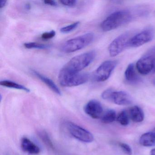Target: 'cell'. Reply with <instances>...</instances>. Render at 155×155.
Segmentation results:
<instances>
[{
    "label": "cell",
    "instance_id": "7c38bea8",
    "mask_svg": "<svg viewBox=\"0 0 155 155\" xmlns=\"http://www.w3.org/2000/svg\"><path fill=\"white\" fill-rule=\"evenodd\" d=\"M21 147L24 152L32 155H37L40 152L39 147L27 137L21 140Z\"/></svg>",
    "mask_w": 155,
    "mask_h": 155
},
{
    "label": "cell",
    "instance_id": "30bf717a",
    "mask_svg": "<svg viewBox=\"0 0 155 155\" xmlns=\"http://www.w3.org/2000/svg\"><path fill=\"white\" fill-rule=\"evenodd\" d=\"M154 58L150 56H144L136 63V69L141 75H146L152 71V61Z\"/></svg>",
    "mask_w": 155,
    "mask_h": 155
},
{
    "label": "cell",
    "instance_id": "484cf974",
    "mask_svg": "<svg viewBox=\"0 0 155 155\" xmlns=\"http://www.w3.org/2000/svg\"><path fill=\"white\" fill-rule=\"evenodd\" d=\"M60 2L64 6H67V7H74L76 5L77 3V1L75 0H61L60 1Z\"/></svg>",
    "mask_w": 155,
    "mask_h": 155
},
{
    "label": "cell",
    "instance_id": "cb8c5ba5",
    "mask_svg": "<svg viewBox=\"0 0 155 155\" xmlns=\"http://www.w3.org/2000/svg\"><path fill=\"white\" fill-rule=\"evenodd\" d=\"M56 32L54 31H51L48 32H44L41 35V38L43 40H49L56 36Z\"/></svg>",
    "mask_w": 155,
    "mask_h": 155
},
{
    "label": "cell",
    "instance_id": "e0dca14e",
    "mask_svg": "<svg viewBox=\"0 0 155 155\" xmlns=\"http://www.w3.org/2000/svg\"><path fill=\"white\" fill-rule=\"evenodd\" d=\"M1 85L3 86V87H7L24 91L26 92H29L30 91V89L26 87L25 86L21 85V84H18V83H16V82L10 81H1Z\"/></svg>",
    "mask_w": 155,
    "mask_h": 155
},
{
    "label": "cell",
    "instance_id": "8fae6325",
    "mask_svg": "<svg viewBox=\"0 0 155 155\" xmlns=\"http://www.w3.org/2000/svg\"><path fill=\"white\" fill-rule=\"evenodd\" d=\"M120 106H127L132 102V98L129 94L124 91H114L111 93L110 100Z\"/></svg>",
    "mask_w": 155,
    "mask_h": 155
},
{
    "label": "cell",
    "instance_id": "6da1fadb",
    "mask_svg": "<svg viewBox=\"0 0 155 155\" xmlns=\"http://www.w3.org/2000/svg\"><path fill=\"white\" fill-rule=\"evenodd\" d=\"M132 20L130 12L126 10L115 12L104 20L101 24L103 31H109L116 29L129 22Z\"/></svg>",
    "mask_w": 155,
    "mask_h": 155
},
{
    "label": "cell",
    "instance_id": "9a60e30c",
    "mask_svg": "<svg viewBox=\"0 0 155 155\" xmlns=\"http://www.w3.org/2000/svg\"><path fill=\"white\" fill-rule=\"evenodd\" d=\"M129 113L130 118L134 122H140L144 120V114L143 110L138 106L132 107L130 109Z\"/></svg>",
    "mask_w": 155,
    "mask_h": 155
},
{
    "label": "cell",
    "instance_id": "44dd1931",
    "mask_svg": "<svg viewBox=\"0 0 155 155\" xmlns=\"http://www.w3.org/2000/svg\"><path fill=\"white\" fill-rule=\"evenodd\" d=\"M25 48L28 49H46L49 48L48 46L44 44H40L36 42H27L24 44Z\"/></svg>",
    "mask_w": 155,
    "mask_h": 155
},
{
    "label": "cell",
    "instance_id": "f546056e",
    "mask_svg": "<svg viewBox=\"0 0 155 155\" xmlns=\"http://www.w3.org/2000/svg\"><path fill=\"white\" fill-rule=\"evenodd\" d=\"M150 155H155V148L151 150L150 151Z\"/></svg>",
    "mask_w": 155,
    "mask_h": 155
},
{
    "label": "cell",
    "instance_id": "7a4b0ae2",
    "mask_svg": "<svg viewBox=\"0 0 155 155\" xmlns=\"http://www.w3.org/2000/svg\"><path fill=\"white\" fill-rule=\"evenodd\" d=\"M95 51H88L75 56L71 58L62 69L70 72L78 73L87 67L96 57Z\"/></svg>",
    "mask_w": 155,
    "mask_h": 155
},
{
    "label": "cell",
    "instance_id": "4dcf8cb0",
    "mask_svg": "<svg viewBox=\"0 0 155 155\" xmlns=\"http://www.w3.org/2000/svg\"><path fill=\"white\" fill-rule=\"evenodd\" d=\"M26 8L27 9H30L31 8L30 5L29 4H27V5H26Z\"/></svg>",
    "mask_w": 155,
    "mask_h": 155
},
{
    "label": "cell",
    "instance_id": "7402d4cb",
    "mask_svg": "<svg viewBox=\"0 0 155 155\" xmlns=\"http://www.w3.org/2000/svg\"><path fill=\"white\" fill-rule=\"evenodd\" d=\"M80 24L79 21H76L74 22L70 25H68L66 27H63L61 28L60 29V31L63 33H68L71 32L72 31L75 30L78 27L79 25Z\"/></svg>",
    "mask_w": 155,
    "mask_h": 155
},
{
    "label": "cell",
    "instance_id": "ba28073f",
    "mask_svg": "<svg viewBox=\"0 0 155 155\" xmlns=\"http://www.w3.org/2000/svg\"><path fill=\"white\" fill-rule=\"evenodd\" d=\"M153 38V31L151 30H145L130 38L129 41L128 47H140L151 41Z\"/></svg>",
    "mask_w": 155,
    "mask_h": 155
},
{
    "label": "cell",
    "instance_id": "d6a6232c",
    "mask_svg": "<svg viewBox=\"0 0 155 155\" xmlns=\"http://www.w3.org/2000/svg\"><path fill=\"white\" fill-rule=\"evenodd\" d=\"M153 84H154V85H155V78L154 79V80H153Z\"/></svg>",
    "mask_w": 155,
    "mask_h": 155
},
{
    "label": "cell",
    "instance_id": "3957f363",
    "mask_svg": "<svg viewBox=\"0 0 155 155\" xmlns=\"http://www.w3.org/2000/svg\"><path fill=\"white\" fill-rule=\"evenodd\" d=\"M89 76L87 73H74L61 69L59 73L58 80L62 87H73L80 86L88 81Z\"/></svg>",
    "mask_w": 155,
    "mask_h": 155
},
{
    "label": "cell",
    "instance_id": "9c48e42d",
    "mask_svg": "<svg viewBox=\"0 0 155 155\" xmlns=\"http://www.w3.org/2000/svg\"><path fill=\"white\" fill-rule=\"evenodd\" d=\"M84 111L87 115L93 119H98L102 116L103 108L100 102L92 100L87 102L84 107Z\"/></svg>",
    "mask_w": 155,
    "mask_h": 155
},
{
    "label": "cell",
    "instance_id": "d4e9b609",
    "mask_svg": "<svg viewBox=\"0 0 155 155\" xmlns=\"http://www.w3.org/2000/svg\"><path fill=\"white\" fill-rule=\"evenodd\" d=\"M113 91L114 90L111 88L106 90L105 91H103V93L101 94V97L106 100H110L111 93L113 92Z\"/></svg>",
    "mask_w": 155,
    "mask_h": 155
},
{
    "label": "cell",
    "instance_id": "f1b7e54d",
    "mask_svg": "<svg viewBox=\"0 0 155 155\" xmlns=\"http://www.w3.org/2000/svg\"><path fill=\"white\" fill-rule=\"evenodd\" d=\"M155 72V58H154L152 61V71Z\"/></svg>",
    "mask_w": 155,
    "mask_h": 155
},
{
    "label": "cell",
    "instance_id": "603a6c76",
    "mask_svg": "<svg viewBox=\"0 0 155 155\" xmlns=\"http://www.w3.org/2000/svg\"><path fill=\"white\" fill-rule=\"evenodd\" d=\"M120 146L125 154L127 155H132V149L126 143H121L120 144Z\"/></svg>",
    "mask_w": 155,
    "mask_h": 155
},
{
    "label": "cell",
    "instance_id": "1f68e13d",
    "mask_svg": "<svg viewBox=\"0 0 155 155\" xmlns=\"http://www.w3.org/2000/svg\"><path fill=\"white\" fill-rule=\"evenodd\" d=\"M152 132H153V134H154V135H155V128L154 129V130H153V131H152Z\"/></svg>",
    "mask_w": 155,
    "mask_h": 155
},
{
    "label": "cell",
    "instance_id": "277c9868",
    "mask_svg": "<svg viewBox=\"0 0 155 155\" xmlns=\"http://www.w3.org/2000/svg\"><path fill=\"white\" fill-rule=\"evenodd\" d=\"M94 38V34L91 32L81 35L67 41L62 45L61 50L66 53L75 52L88 46Z\"/></svg>",
    "mask_w": 155,
    "mask_h": 155
},
{
    "label": "cell",
    "instance_id": "2e32d148",
    "mask_svg": "<svg viewBox=\"0 0 155 155\" xmlns=\"http://www.w3.org/2000/svg\"><path fill=\"white\" fill-rule=\"evenodd\" d=\"M140 143L144 147L155 146V136L152 132L144 133L140 138Z\"/></svg>",
    "mask_w": 155,
    "mask_h": 155
},
{
    "label": "cell",
    "instance_id": "52a82bcc",
    "mask_svg": "<svg viewBox=\"0 0 155 155\" xmlns=\"http://www.w3.org/2000/svg\"><path fill=\"white\" fill-rule=\"evenodd\" d=\"M130 38L129 34L124 33L115 39L109 46V53L110 57H116L128 47Z\"/></svg>",
    "mask_w": 155,
    "mask_h": 155
},
{
    "label": "cell",
    "instance_id": "5bb4252c",
    "mask_svg": "<svg viewBox=\"0 0 155 155\" xmlns=\"http://www.w3.org/2000/svg\"><path fill=\"white\" fill-rule=\"evenodd\" d=\"M32 72L36 77L38 78L42 82L45 83V84L47 85L53 92H55L58 95H61V93L60 90L51 79L41 75V74L37 72L36 71L32 70Z\"/></svg>",
    "mask_w": 155,
    "mask_h": 155
},
{
    "label": "cell",
    "instance_id": "d6986e66",
    "mask_svg": "<svg viewBox=\"0 0 155 155\" xmlns=\"http://www.w3.org/2000/svg\"><path fill=\"white\" fill-rule=\"evenodd\" d=\"M117 120L122 126H127L129 123V117L126 110L121 111L118 116Z\"/></svg>",
    "mask_w": 155,
    "mask_h": 155
},
{
    "label": "cell",
    "instance_id": "5b68a950",
    "mask_svg": "<svg viewBox=\"0 0 155 155\" xmlns=\"http://www.w3.org/2000/svg\"><path fill=\"white\" fill-rule=\"evenodd\" d=\"M117 64L115 61H107L101 63L93 74L94 80L97 82H103L108 79Z\"/></svg>",
    "mask_w": 155,
    "mask_h": 155
},
{
    "label": "cell",
    "instance_id": "ac0fdd59",
    "mask_svg": "<svg viewBox=\"0 0 155 155\" xmlns=\"http://www.w3.org/2000/svg\"><path fill=\"white\" fill-rule=\"evenodd\" d=\"M116 118V112L113 110H107L101 117V121L106 124L112 123Z\"/></svg>",
    "mask_w": 155,
    "mask_h": 155
},
{
    "label": "cell",
    "instance_id": "83f0119b",
    "mask_svg": "<svg viewBox=\"0 0 155 155\" xmlns=\"http://www.w3.org/2000/svg\"><path fill=\"white\" fill-rule=\"evenodd\" d=\"M6 4H7V1H2L1 2V3H0V8H3L4 7H5Z\"/></svg>",
    "mask_w": 155,
    "mask_h": 155
},
{
    "label": "cell",
    "instance_id": "4316f807",
    "mask_svg": "<svg viewBox=\"0 0 155 155\" xmlns=\"http://www.w3.org/2000/svg\"><path fill=\"white\" fill-rule=\"evenodd\" d=\"M44 3L46 5L53 6V7H56L58 5L56 2L54 1H51V0H46V1H44Z\"/></svg>",
    "mask_w": 155,
    "mask_h": 155
},
{
    "label": "cell",
    "instance_id": "4fadbf2b",
    "mask_svg": "<svg viewBox=\"0 0 155 155\" xmlns=\"http://www.w3.org/2000/svg\"><path fill=\"white\" fill-rule=\"evenodd\" d=\"M125 78L126 81L131 84H137L140 81L137 74L134 64H130L128 66L125 72Z\"/></svg>",
    "mask_w": 155,
    "mask_h": 155
},
{
    "label": "cell",
    "instance_id": "ffe728a7",
    "mask_svg": "<svg viewBox=\"0 0 155 155\" xmlns=\"http://www.w3.org/2000/svg\"><path fill=\"white\" fill-rule=\"evenodd\" d=\"M38 134L40 137L47 146L52 149L54 148L53 143L51 142V140L47 132L44 131H40L39 132Z\"/></svg>",
    "mask_w": 155,
    "mask_h": 155
},
{
    "label": "cell",
    "instance_id": "8992f818",
    "mask_svg": "<svg viewBox=\"0 0 155 155\" xmlns=\"http://www.w3.org/2000/svg\"><path fill=\"white\" fill-rule=\"evenodd\" d=\"M67 127L70 133L80 141L90 143L94 140L93 135L90 131L75 123L68 122Z\"/></svg>",
    "mask_w": 155,
    "mask_h": 155
}]
</instances>
